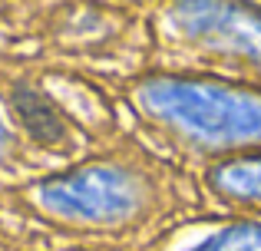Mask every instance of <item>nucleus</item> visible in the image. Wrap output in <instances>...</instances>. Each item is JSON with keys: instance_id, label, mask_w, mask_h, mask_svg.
Returning <instances> with one entry per match:
<instances>
[{"instance_id": "2", "label": "nucleus", "mask_w": 261, "mask_h": 251, "mask_svg": "<svg viewBox=\"0 0 261 251\" xmlns=\"http://www.w3.org/2000/svg\"><path fill=\"white\" fill-rule=\"evenodd\" d=\"M228 182H235L238 192H261V169H238V172H228Z\"/></svg>"}, {"instance_id": "1", "label": "nucleus", "mask_w": 261, "mask_h": 251, "mask_svg": "<svg viewBox=\"0 0 261 251\" xmlns=\"http://www.w3.org/2000/svg\"><path fill=\"white\" fill-rule=\"evenodd\" d=\"M195 251H261V228H235V232L205 241Z\"/></svg>"}]
</instances>
